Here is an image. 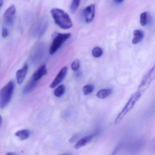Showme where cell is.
Wrapping results in <instances>:
<instances>
[{
  "label": "cell",
  "mask_w": 155,
  "mask_h": 155,
  "mask_svg": "<svg viewBox=\"0 0 155 155\" xmlns=\"http://www.w3.org/2000/svg\"><path fill=\"white\" fill-rule=\"evenodd\" d=\"M47 73H48V71H47V67L46 65H43L37 70V71L32 75L31 78L36 81H38L43 76L47 75Z\"/></svg>",
  "instance_id": "cell-11"
},
{
  "label": "cell",
  "mask_w": 155,
  "mask_h": 155,
  "mask_svg": "<svg viewBox=\"0 0 155 155\" xmlns=\"http://www.w3.org/2000/svg\"><path fill=\"white\" fill-rule=\"evenodd\" d=\"M8 35V31L6 28H3L2 31V36L4 38H7Z\"/></svg>",
  "instance_id": "cell-24"
},
{
  "label": "cell",
  "mask_w": 155,
  "mask_h": 155,
  "mask_svg": "<svg viewBox=\"0 0 155 155\" xmlns=\"http://www.w3.org/2000/svg\"><path fill=\"white\" fill-rule=\"evenodd\" d=\"M3 2H4V0H0V8H1L2 7V5L3 4Z\"/></svg>",
  "instance_id": "cell-27"
},
{
  "label": "cell",
  "mask_w": 155,
  "mask_h": 155,
  "mask_svg": "<svg viewBox=\"0 0 155 155\" xmlns=\"http://www.w3.org/2000/svg\"><path fill=\"white\" fill-rule=\"evenodd\" d=\"M51 13L56 24L61 29L67 30L72 28L73 23L70 17L63 10L55 8L51 11Z\"/></svg>",
  "instance_id": "cell-1"
},
{
  "label": "cell",
  "mask_w": 155,
  "mask_h": 155,
  "mask_svg": "<svg viewBox=\"0 0 155 155\" xmlns=\"http://www.w3.org/2000/svg\"><path fill=\"white\" fill-rule=\"evenodd\" d=\"M124 0H114V1L117 3H121L123 2Z\"/></svg>",
  "instance_id": "cell-26"
},
{
  "label": "cell",
  "mask_w": 155,
  "mask_h": 155,
  "mask_svg": "<svg viewBox=\"0 0 155 155\" xmlns=\"http://www.w3.org/2000/svg\"><path fill=\"white\" fill-rule=\"evenodd\" d=\"M14 88L15 84L11 81L0 90V108H4L8 105L13 96Z\"/></svg>",
  "instance_id": "cell-2"
},
{
  "label": "cell",
  "mask_w": 155,
  "mask_h": 155,
  "mask_svg": "<svg viewBox=\"0 0 155 155\" xmlns=\"http://www.w3.org/2000/svg\"><path fill=\"white\" fill-rule=\"evenodd\" d=\"M44 51V47L42 44H39L34 49L32 52V59L33 60H38L41 58L42 53Z\"/></svg>",
  "instance_id": "cell-12"
},
{
  "label": "cell",
  "mask_w": 155,
  "mask_h": 155,
  "mask_svg": "<svg viewBox=\"0 0 155 155\" xmlns=\"http://www.w3.org/2000/svg\"><path fill=\"white\" fill-rule=\"evenodd\" d=\"M48 21L46 18H44L40 19L33 27L32 33L37 37L42 36L46 31L48 28Z\"/></svg>",
  "instance_id": "cell-6"
},
{
  "label": "cell",
  "mask_w": 155,
  "mask_h": 155,
  "mask_svg": "<svg viewBox=\"0 0 155 155\" xmlns=\"http://www.w3.org/2000/svg\"><path fill=\"white\" fill-rule=\"evenodd\" d=\"M28 69V64H26L22 68L18 70L16 73L17 82L18 84H21L25 80Z\"/></svg>",
  "instance_id": "cell-10"
},
{
  "label": "cell",
  "mask_w": 155,
  "mask_h": 155,
  "mask_svg": "<svg viewBox=\"0 0 155 155\" xmlns=\"http://www.w3.org/2000/svg\"><path fill=\"white\" fill-rule=\"evenodd\" d=\"M71 36V34L70 33H58L53 39L50 48V53L51 55L55 54Z\"/></svg>",
  "instance_id": "cell-4"
},
{
  "label": "cell",
  "mask_w": 155,
  "mask_h": 155,
  "mask_svg": "<svg viewBox=\"0 0 155 155\" xmlns=\"http://www.w3.org/2000/svg\"><path fill=\"white\" fill-rule=\"evenodd\" d=\"M81 0H72L70 6L71 11L72 13H74L77 11L78 8L79 7Z\"/></svg>",
  "instance_id": "cell-19"
},
{
  "label": "cell",
  "mask_w": 155,
  "mask_h": 155,
  "mask_svg": "<svg viewBox=\"0 0 155 155\" xmlns=\"http://www.w3.org/2000/svg\"><path fill=\"white\" fill-rule=\"evenodd\" d=\"M112 92V89L111 88L103 89L99 91L97 94L96 96L97 97L101 99H104L111 95Z\"/></svg>",
  "instance_id": "cell-15"
},
{
  "label": "cell",
  "mask_w": 155,
  "mask_h": 155,
  "mask_svg": "<svg viewBox=\"0 0 155 155\" xmlns=\"http://www.w3.org/2000/svg\"><path fill=\"white\" fill-rule=\"evenodd\" d=\"M7 155H15V154L13 153H8L7 154Z\"/></svg>",
  "instance_id": "cell-29"
},
{
  "label": "cell",
  "mask_w": 155,
  "mask_h": 155,
  "mask_svg": "<svg viewBox=\"0 0 155 155\" xmlns=\"http://www.w3.org/2000/svg\"><path fill=\"white\" fill-rule=\"evenodd\" d=\"M96 6L95 4H91L84 9L83 16L84 19L87 23H91L95 17Z\"/></svg>",
  "instance_id": "cell-7"
},
{
  "label": "cell",
  "mask_w": 155,
  "mask_h": 155,
  "mask_svg": "<svg viewBox=\"0 0 155 155\" xmlns=\"http://www.w3.org/2000/svg\"><path fill=\"white\" fill-rule=\"evenodd\" d=\"M37 83H38V81L34 80L33 79L31 78L30 80L28 82L27 85L25 86L24 90H23V93L26 94L30 92L36 87Z\"/></svg>",
  "instance_id": "cell-16"
},
{
  "label": "cell",
  "mask_w": 155,
  "mask_h": 155,
  "mask_svg": "<svg viewBox=\"0 0 155 155\" xmlns=\"http://www.w3.org/2000/svg\"><path fill=\"white\" fill-rule=\"evenodd\" d=\"M103 54V51L99 47H95L92 51V55L96 58L101 57Z\"/></svg>",
  "instance_id": "cell-21"
},
{
  "label": "cell",
  "mask_w": 155,
  "mask_h": 155,
  "mask_svg": "<svg viewBox=\"0 0 155 155\" xmlns=\"http://www.w3.org/2000/svg\"><path fill=\"white\" fill-rule=\"evenodd\" d=\"M15 136L21 140H25L29 137L30 132L28 130H21L16 132L15 133Z\"/></svg>",
  "instance_id": "cell-17"
},
{
  "label": "cell",
  "mask_w": 155,
  "mask_h": 155,
  "mask_svg": "<svg viewBox=\"0 0 155 155\" xmlns=\"http://www.w3.org/2000/svg\"><path fill=\"white\" fill-rule=\"evenodd\" d=\"M65 87L63 85H60L54 91V94L57 97H60L63 96L65 92Z\"/></svg>",
  "instance_id": "cell-18"
},
{
  "label": "cell",
  "mask_w": 155,
  "mask_h": 155,
  "mask_svg": "<svg viewBox=\"0 0 155 155\" xmlns=\"http://www.w3.org/2000/svg\"><path fill=\"white\" fill-rule=\"evenodd\" d=\"M142 93L139 91H137L133 94L129 99L128 101L123 108L120 113L118 115L115 120V125H117L123 119L126 115L133 108L135 104L141 97Z\"/></svg>",
  "instance_id": "cell-3"
},
{
  "label": "cell",
  "mask_w": 155,
  "mask_h": 155,
  "mask_svg": "<svg viewBox=\"0 0 155 155\" xmlns=\"http://www.w3.org/2000/svg\"><path fill=\"white\" fill-rule=\"evenodd\" d=\"M140 22L142 26H145L147 22V12H142L140 15Z\"/></svg>",
  "instance_id": "cell-22"
},
{
  "label": "cell",
  "mask_w": 155,
  "mask_h": 155,
  "mask_svg": "<svg viewBox=\"0 0 155 155\" xmlns=\"http://www.w3.org/2000/svg\"><path fill=\"white\" fill-rule=\"evenodd\" d=\"M2 117L1 116H0V126L1 125L2 123Z\"/></svg>",
  "instance_id": "cell-28"
},
{
  "label": "cell",
  "mask_w": 155,
  "mask_h": 155,
  "mask_svg": "<svg viewBox=\"0 0 155 155\" xmlns=\"http://www.w3.org/2000/svg\"><path fill=\"white\" fill-rule=\"evenodd\" d=\"M93 138H94V136L93 135H89L81 139L76 143L74 147L76 149H78L82 147H84L89 142H90Z\"/></svg>",
  "instance_id": "cell-13"
},
{
  "label": "cell",
  "mask_w": 155,
  "mask_h": 155,
  "mask_svg": "<svg viewBox=\"0 0 155 155\" xmlns=\"http://www.w3.org/2000/svg\"><path fill=\"white\" fill-rule=\"evenodd\" d=\"M155 67H153L147 72L142 79L140 84L138 87V91L141 93L145 92L155 78Z\"/></svg>",
  "instance_id": "cell-5"
},
{
  "label": "cell",
  "mask_w": 155,
  "mask_h": 155,
  "mask_svg": "<svg viewBox=\"0 0 155 155\" xmlns=\"http://www.w3.org/2000/svg\"><path fill=\"white\" fill-rule=\"evenodd\" d=\"M94 86L91 84L85 85L83 87V92L85 95H88L92 93L94 91Z\"/></svg>",
  "instance_id": "cell-20"
},
{
  "label": "cell",
  "mask_w": 155,
  "mask_h": 155,
  "mask_svg": "<svg viewBox=\"0 0 155 155\" xmlns=\"http://www.w3.org/2000/svg\"><path fill=\"white\" fill-rule=\"evenodd\" d=\"M68 68L66 67H64L60 71L54 80L51 82L50 85V87L51 88H53L57 87L58 84H59L65 78V77L67 74Z\"/></svg>",
  "instance_id": "cell-8"
},
{
  "label": "cell",
  "mask_w": 155,
  "mask_h": 155,
  "mask_svg": "<svg viewBox=\"0 0 155 155\" xmlns=\"http://www.w3.org/2000/svg\"><path fill=\"white\" fill-rule=\"evenodd\" d=\"M79 137V134H76V135H74L73 137H71L69 140L70 142L71 143H73V142H75V141H76V140H78V138Z\"/></svg>",
  "instance_id": "cell-25"
},
{
  "label": "cell",
  "mask_w": 155,
  "mask_h": 155,
  "mask_svg": "<svg viewBox=\"0 0 155 155\" xmlns=\"http://www.w3.org/2000/svg\"><path fill=\"white\" fill-rule=\"evenodd\" d=\"M80 66V60L78 59H76L71 63V68L72 70L74 71H77L78 70Z\"/></svg>",
  "instance_id": "cell-23"
},
{
  "label": "cell",
  "mask_w": 155,
  "mask_h": 155,
  "mask_svg": "<svg viewBox=\"0 0 155 155\" xmlns=\"http://www.w3.org/2000/svg\"><path fill=\"white\" fill-rule=\"evenodd\" d=\"M16 11L15 6L12 5L5 12L4 15V18L6 22L9 25H11L13 23Z\"/></svg>",
  "instance_id": "cell-9"
},
{
  "label": "cell",
  "mask_w": 155,
  "mask_h": 155,
  "mask_svg": "<svg viewBox=\"0 0 155 155\" xmlns=\"http://www.w3.org/2000/svg\"><path fill=\"white\" fill-rule=\"evenodd\" d=\"M133 38L132 40L133 44H137L142 41L144 38V33L143 31L139 30H135L133 31Z\"/></svg>",
  "instance_id": "cell-14"
}]
</instances>
